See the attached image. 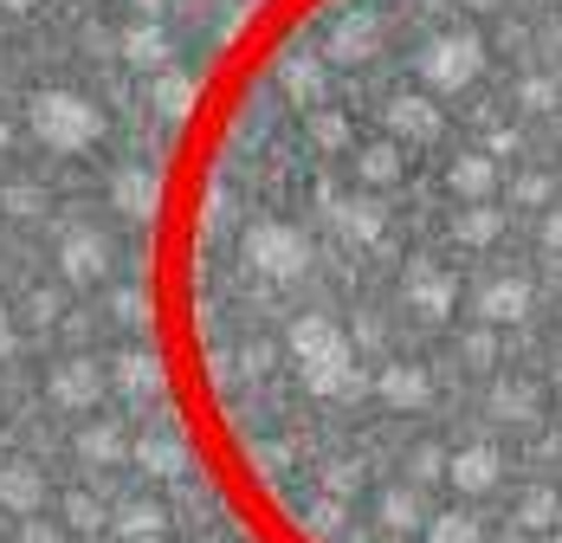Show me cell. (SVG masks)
Returning a JSON list of instances; mask_svg holds the SVG:
<instances>
[{
  "label": "cell",
  "instance_id": "6da1fadb",
  "mask_svg": "<svg viewBox=\"0 0 562 543\" xmlns=\"http://www.w3.org/2000/svg\"><path fill=\"white\" fill-rule=\"evenodd\" d=\"M459 85L479 91L485 104H498L510 123L537 130L543 143L562 149V46L524 33V26H459V58H452ZM465 543H562V486L543 498H524L498 511L485 531H472Z\"/></svg>",
  "mask_w": 562,
  "mask_h": 543
}]
</instances>
